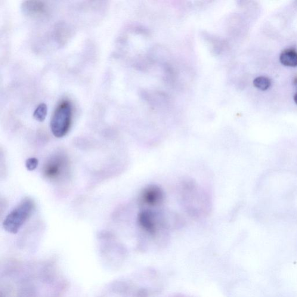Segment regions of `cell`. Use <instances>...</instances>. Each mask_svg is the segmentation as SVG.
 <instances>
[{
	"mask_svg": "<svg viewBox=\"0 0 297 297\" xmlns=\"http://www.w3.org/2000/svg\"><path fill=\"white\" fill-rule=\"evenodd\" d=\"M181 188L182 203L187 212L196 217L206 214L210 206L205 191L192 180L184 181Z\"/></svg>",
	"mask_w": 297,
	"mask_h": 297,
	"instance_id": "obj_1",
	"label": "cell"
},
{
	"mask_svg": "<svg viewBox=\"0 0 297 297\" xmlns=\"http://www.w3.org/2000/svg\"><path fill=\"white\" fill-rule=\"evenodd\" d=\"M35 204L32 199L25 198L6 216L3 227L8 233H17L29 218L35 209Z\"/></svg>",
	"mask_w": 297,
	"mask_h": 297,
	"instance_id": "obj_2",
	"label": "cell"
},
{
	"mask_svg": "<svg viewBox=\"0 0 297 297\" xmlns=\"http://www.w3.org/2000/svg\"><path fill=\"white\" fill-rule=\"evenodd\" d=\"M72 119V107L69 102L64 101L56 109L50 123L51 131L54 137L61 138L69 132Z\"/></svg>",
	"mask_w": 297,
	"mask_h": 297,
	"instance_id": "obj_3",
	"label": "cell"
},
{
	"mask_svg": "<svg viewBox=\"0 0 297 297\" xmlns=\"http://www.w3.org/2000/svg\"><path fill=\"white\" fill-rule=\"evenodd\" d=\"M139 227L150 236H155L160 230L165 228L167 223L165 216L157 210L143 208L137 217Z\"/></svg>",
	"mask_w": 297,
	"mask_h": 297,
	"instance_id": "obj_4",
	"label": "cell"
},
{
	"mask_svg": "<svg viewBox=\"0 0 297 297\" xmlns=\"http://www.w3.org/2000/svg\"><path fill=\"white\" fill-rule=\"evenodd\" d=\"M69 171V163L66 158L61 154L52 156L44 167V175L49 180L58 181L63 179Z\"/></svg>",
	"mask_w": 297,
	"mask_h": 297,
	"instance_id": "obj_5",
	"label": "cell"
},
{
	"mask_svg": "<svg viewBox=\"0 0 297 297\" xmlns=\"http://www.w3.org/2000/svg\"><path fill=\"white\" fill-rule=\"evenodd\" d=\"M165 194L159 186L151 185L144 189L139 197V203L142 208L155 209L163 205Z\"/></svg>",
	"mask_w": 297,
	"mask_h": 297,
	"instance_id": "obj_6",
	"label": "cell"
},
{
	"mask_svg": "<svg viewBox=\"0 0 297 297\" xmlns=\"http://www.w3.org/2000/svg\"><path fill=\"white\" fill-rule=\"evenodd\" d=\"M280 62L284 66L288 67L297 66V52L293 49H287L281 52Z\"/></svg>",
	"mask_w": 297,
	"mask_h": 297,
	"instance_id": "obj_7",
	"label": "cell"
},
{
	"mask_svg": "<svg viewBox=\"0 0 297 297\" xmlns=\"http://www.w3.org/2000/svg\"><path fill=\"white\" fill-rule=\"evenodd\" d=\"M45 10L44 4L40 1H27L23 5V11L29 15H38Z\"/></svg>",
	"mask_w": 297,
	"mask_h": 297,
	"instance_id": "obj_8",
	"label": "cell"
},
{
	"mask_svg": "<svg viewBox=\"0 0 297 297\" xmlns=\"http://www.w3.org/2000/svg\"><path fill=\"white\" fill-rule=\"evenodd\" d=\"M253 85L260 90L266 91L270 87L271 82L267 77L260 76L254 80Z\"/></svg>",
	"mask_w": 297,
	"mask_h": 297,
	"instance_id": "obj_9",
	"label": "cell"
},
{
	"mask_svg": "<svg viewBox=\"0 0 297 297\" xmlns=\"http://www.w3.org/2000/svg\"><path fill=\"white\" fill-rule=\"evenodd\" d=\"M47 106L44 104L39 105L34 113L33 116L35 119L40 122H44L47 115Z\"/></svg>",
	"mask_w": 297,
	"mask_h": 297,
	"instance_id": "obj_10",
	"label": "cell"
},
{
	"mask_svg": "<svg viewBox=\"0 0 297 297\" xmlns=\"http://www.w3.org/2000/svg\"><path fill=\"white\" fill-rule=\"evenodd\" d=\"M39 165V160L35 157L29 158L26 161V167L27 170L32 171L37 169Z\"/></svg>",
	"mask_w": 297,
	"mask_h": 297,
	"instance_id": "obj_11",
	"label": "cell"
},
{
	"mask_svg": "<svg viewBox=\"0 0 297 297\" xmlns=\"http://www.w3.org/2000/svg\"><path fill=\"white\" fill-rule=\"evenodd\" d=\"M294 101H295V103L297 105V93L294 96Z\"/></svg>",
	"mask_w": 297,
	"mask_h": 297,
	"instance_id": "obj_12",
	"label": "cell"
}]
</instances>
